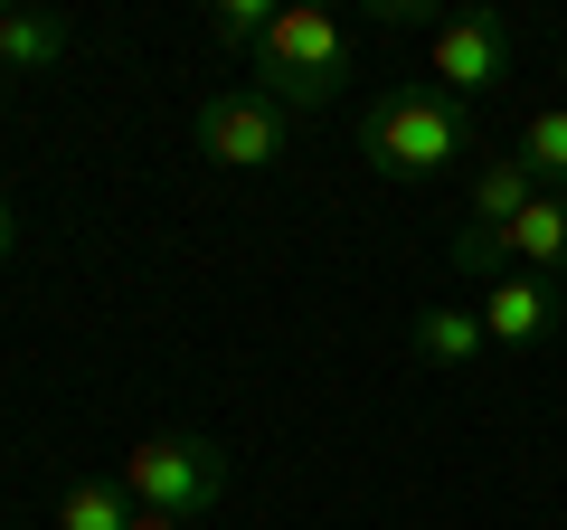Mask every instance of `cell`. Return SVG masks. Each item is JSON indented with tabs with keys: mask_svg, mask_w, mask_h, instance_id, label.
<instances>
[{
	"mask_svg": "<svg viewBox=\"0 0 567 530\" xmlns=\"http://www.w3.org/2000/svg\"><path fill=\"white\" fill-rule=\"evenodd\" d=\"M246 67H256V95H275L284 114H322L360 77V39H350V20L303 0V10H275V29H265V48Z\"/></svg>",
	"mask_w": 567,
	"mask_h": 530,
	"instance_id": "obj_1",
	"label": "cell"
},
{
	"mask_svg": "<svg viewBox=\"0 0 567 530\" xmlns=\"http://www.w3.org/2000/svg\"><path fill=\"white\" fill-rule=\"evenodd\" d=\"M473 152V114L435 85H388L379 104L360 114V162L388 171V181H435Z\"/></svg>",
	"mask_w": 567,
	"mask_h": 530,
	"instance_id": "obj_2",
	"label": "cell"
},
{
	"mask_svg": "<svg viewBox=\"0 0 567 530\" xmlns=\"http://www.w3.org/2000/svg\"><path fill=\"white\" fill-rule=\"evenodd\" d=\"M133 492V511H171V521H199V511L227 502V455L208 436H142L114 473Z\"/></svg>",
	"mask_w": 567,
	"mask_h": 530,
	"instance_id": "obj_3",
	"label": "cell"
},
{
	"mask_svg": "<svg viewBox=\"0 0 567 530\" xmlns=\"http://www.w3.org/2000/svg\"><path fill=\"white\" fill-rule=\"evenodd\" d=\"M511 58H520V29H511L502 10H454V20H435V39H425V85H435V95H492V85L511 77Z\"/></svg>",
	"mask_w": 567,
	"mask_h": 530,
	"instance_id": "obj_4",
	"label": "cell"
},
{
	"mask_svg": "<svg viewBox=\"0 0 567 530\" xmlns=\"http://www.w3.org/2000/svg\"><path fill=\"white\" fill-rule=\"evenodd\" d=\"M199 152L218 171H275L284 162V143H293V114H284L275 95H256V85H227V95H208L199 104Z\"/></svg>",
	"mask_w": 567,
	"mask_h": 530,
	"instance_id": "obj_5",
	"label": "cell"
},
{
	"mask_svg": "<svg viewBox=\"0 0 567 530\" xmlns=\"http://www.w3.org/2000/svg\"><path fill=\"white\" fill-rule=\"evenodd\" d=\"M483 332H492V350H539L558 332V285L511 265L502 285H483Z\"/></svg>",
	"mask_w": 567,
	"mask_h": 530,
	"instance_id": "obj_6",
	"label": "cell"
},
{
	"mask_svg": "<svg viewBox=\"0 0 567 530\" xmlns=\"http://www.w3.org/2000/svg\"><path fill=\"white\" fill-rule=\"evenodd\" d=\"M406 342H416L425 369H473L492 350V332H483V304H425L416 323H406Z\"/></svg>",
	"mask_w": 567,
	"mask_h": 530,
	"instance_id": "obj_7",
	"label": "cell"
},
{
	"mask_svg": "<svg viewBox=\"0 0 567 530\" xmlns=\"http://www.w3.org/2000/svg\"><path fill=\"white\" fill-rule=\"evenodd\" d=\"M502 256L529 265V275H548V285L567 275V200H558V190H539V200L502 227Z\"/></svg>",
	"mask_w": 567,
	"mask_h": 530,
	"instance_id": "obj_8",
	"label": "cell"
},
{
	"mask_svg": "<svg viewBox=\"0 0 567 530\" xmlns=\"http://www.w3.org/2000/svg\"><path fill=\"white\" fill-rule=\"evenodd\" d=\"M66 48H76V29H66L58 10H0V77H39Z\"/></svg>",
	"mask_w": 567,
	"mask_h": 530,
	"instance_id": "obj_9",
	"label": "cell"
},
{
	"mask_svg": "<svg viewBox=\"0 0 567 530\" xmlns=\"http://www.w3.org/2000/svg\"><path fill=\"white\" fill-rule=\"evenodd\" d=\"M529 200H539L529 162H520V152H502V162H483V171H473V208H464V227H492V237H502V227L520 218Z\"/></svg>",
	"mask_w": 567,
	"mask_h": 530,
	"instance_id": "obj_10",
	"label": "cell"
},
{
	"mask_svg": "<svg viewBox=\"0 0 567 530\" xmlns=\"http://www.w3.org/2000/svg\"><path fill=\"white\" fill-rule=\"evenodd\" d=\"M58 530H133V492L114 473H85V483L58 492Z\"/></svg>",
	"mask_w": 567,
	"mask_h": 530,
	"instance_id": "obj_11",
	"label": "cell"
},
{
	"mask_svg": "<svg viewBox=\"0 0 567 530\" xmlns=\"http://www.w3.org/2000/svg\"><path fill=\"white\" fill-rule=\"evenodd\" d=\"M520 162H529V181H548V190L567 200V104H539V114H529Z\"/></svg>",
	"mask_w": 567,
	"mask_h": 530,
	"instance_id": "obj_12",
	"label": "cell"
},
{
	"mask_svg": "<svg viewBox=\"0 0 567 530\" xmlns=\"http://www.w3.org/2000/svg\"><path fill=\"white\" fill-rule=\"evenodd\" d=\"M208 29H218V48H246V58H256L265 29H275V0H218V10H208Z\"/></svg>",
	"mask_w": 567,
	"mask_h": 530,
	"instance_id": "obj_13",
	"label": "cell"
},
{
	"mask_svg": "<svg viewBox=\"0 0 567 530\" xmlns=\"http://www.w3.org/2000/svg\"><path fill=\"white\" fill-rule=\"evenodd\" d=\"M20 256V200H10V190H0V265Z\"/></svg>",
	"mask_w": 567,
	"mask_h": 530,
	"instance_id": "obj_14",
	"label": "cell"
},
{
	"mask_svg": "<svg viewBox=\"0 0 567 530\" xmlns=\"http://www.w3.org/2000/svg\"><path fill=\"white\" fill-rule=\"evenodd\" d=\"M133 530H189V521H171V511H133Z\"/></svg>",
	"mask_w": 567,
	"mask_h": 530,
	"instance_id": "obj_15",
	"label": "cell"
},
{
	"mask_svg": "<svg viewBox=\"0 0 567 530\" xmlns=\"http://www.w3.org/2000/svg\"><path fill=\"white\" fill-rule=\"evenodd\" d=\"M558 104H567V58H558Z\"/></svg>",
	"mask_w": 567,
	"mask_h": 530,
	"instance_id": "obj_16",
	"label": "cell"
},
{
	"mask_svg": "<svg viewBox=\"0 0 567 530\" xmlns=\"http://www.w3.org/2000/svg\"><path fill=\"white\" fill-rule=\"evenodd\" d=\"M0 95H10V77H0Z\"/></svg>",
	"mask_w": 567,
	"mask_h": 530,
	"instance_id": "obj_17",
	"label": "cell"
}]
</instances>
